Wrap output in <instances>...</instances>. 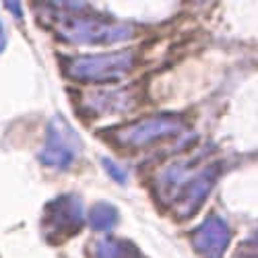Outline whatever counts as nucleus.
I'll return each mask as SVG.
<instances>
[{"label": "nucleus", "mask_w": 258, "mask_h": 258, "mask_svg": "<svg viewBox=\"0 0 258 258\" xmlns=\"http://www.w3.org/2000/svg\"><path fill=\"white\" fill-rule=\"evenodd\" d=\"M83 203L75 195H64L54 199L46 209L44 229L46 238L54 244L69 240L83 225Z\"/></svg>", "instance_id": "obj_4"}, {"label": "nucleus", "mask_w": 258, "mask_h": 258, "mask_svg": "<svg viewBox=\"0 0 258 258\" xmlns=\"http://www.w3.org/2000/svg\"><path fill=\"white\" fill-rule=\"evenodd\" d=\"M135 67L133 52H116V54H99V56H81L67 64L69 79L83 83H118Z\"/></svg>", "instance_id": "obj_2"}, {"label": "nucleus", "mask_w": 258, "mask_h": 258, "mask_svg": "<svg viewBox=\"0 0 258 258\" xmlns=\"http://www.w3.org/2000/svg\"><path fill=\"white\" fill-rule=\"evenodd\" d=\"M79 153V139L77 135L71 131V126L60 120L54 118L50 128H48V137H46V147L41 151V161L50 167L56 169H64L73 163V159Z\"/></svg>", "instance_id": "obj_5"}, {"label": "nucleus", "mask_w": 258, "mask_h": 258, "mask_svg": "<svg viewBox=\"0 0 258 258\" xmlns=\"http://www.w3.org/2000/svg\"><path fill=\"white\" fill-rule=\"evenodd\" d=\"M103 167L107 169V171H110V176H114L120 184H124L126 182V174H124V171L118 167V165H112V161H107V159H103Z\"/></svg>", "instance_id": "obj_10"}, {"label": "nucleus", "mask_w": 258, "mask_h": 258, "mask_svg": "<svg viewBox=\"0 0 258 258\" xmlns=\"http://www.w3.org/2000/svg\"><path fill=\"white\" fill-rule=\"evenodd\" d=\"M95 256L97 258H141V252L131 242L110 238V240H101L97 244Z\"/></svg>", "instance_id": "obj_8"}, {"label": "nucleus", "mask_w": 258, "mask_h": 258, "mask_svg": "<svg viewBox=\"0 0 258 258\" xmlns=\"http://www.w3.org/2000/svg\"><path fill=\"white\" fill-rule=\"evenodd\" d=\"M184 122L178 116L161 114L139 120L135 124H128L124 128H118L112 133V143H116L120 149H141L147 145H153L161 139H171L184 133Z\"/></svg>", "instance_id": "obj_3"}, {"label": "nucleus", "mask_w": 258, "mask_h": 258, "mask_svg": "<svg viewBox=\"0 0 258 258\" xmlns=\"http://www.w3.org/2000/svg\"><path fill=\"white\" fill-rule=\"evenodd\" d=\"M229 244V229L219 217H209L195 233V248L203 258H221Z\"/></svg>", "instance_id": "obj_6"}, {"label": "nucleus", "mask_w": 258, "mask_h": 258, "mask_svg": "<svg viewBox=\"0 0 258 258\" xmlns=\"http://www.w3.org/2000/svg\"><path fill=\"white\" fill-rule=\"evenodd\" d=\"M56 29L60 37L73 44H120L135 35L133 27L126 23L79 13H60Z\"/></svg>", "instance_id": "obj_1"}, {"label": "nucleus", "mask_w": 258, "mask_h": 258, "mask_svg": "<svg viewBox=\"0 0 258 258\" xmlns=\"http://www.w3.org/2000/svg\"><path fill=\"white\" fill-rule=\"evenodd\" d=\"M118 221V211L114 205L110 203H97L91 213H89V223L93 229L97 231H107V229H112Z\"/></svg>", "instance_id": "obj_9"}, {"label": "nucleus", "mask_w": 258, "mask_h": 258, "mask_svg": "<svg viewBox=\"0 0 258 258\" xmlns=\"http://www.w3.org/2000/svg\"><path fill=\"white\" fill-rule=\"evenodd\" d=\"M7 44V33H5V27H3V21H0V50L5 48Z\"/></svg>", "instance_id": "obj_11"}, {"label": "nucleus", "mask_w": 258, "mask_h": 258, "mask_svg": "<svg viewBox=\"0 0 258 258\" xmlns=\"http://www.w3.org/2000/svg\"><path fill=\"white\" fill-rule=\"evenodd\" d=\"M131 105L128 93L124 91H99V93H89L83 99V110H87L93 116H105L122 112Z\"/></svg>", "instance_id": "obj_7"}]
</instances>
